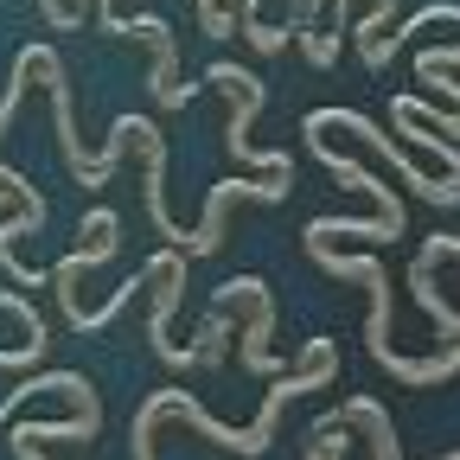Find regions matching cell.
Masks as SVG:
<instances>
[{"label":"cell","instance_id":"cell-18","mask_svg":"<svg viewBox=\"0 0 460 460\" xmlns=\"http://www.w3.org/2000/svg\"><path fill=\"white\" fill-rule=\"evenodd\" d=\"M441 256H460V237H441V230H435V237L422 243V256H416V262H429V269H435Z\"/></svg>","mask_w":460,"mask_h":460},{"label":"cell","instance_id":"cell-10","mask_svg":"<svg viewBox=\"0 0 460 460\" xmlns=\"http://www.w3.org/2000/svg\"><path fill=\"white\" fill-rule=\"evenodd\" d=\"M390 122H396L402 135H410L416 147H429V154H441V166H447V172H454V180H460V147H454V141H441L435 128H422V122H416V115H410V102H402V96L390 102Z\"/></svg>","mask_w":460,"mask_h":460},{"label":"cell","instance_id":"cell-11","mask_svg":"<svg viewBox=\"0 0 460 460\" xmlns=\"http://www.w3.org/2000/svg\"><path fill=\"white\" fill-rule=\"evenodd\" d=\"M237 26H243V39L262 51V58H275V51H288V26H262V0H237Z\"/></svg>","mask_w":460,"mask_h":460},{"label":"cell","instance_id":"cell-1","mask_svg":"<svg viewBox=\"0 0 460 460\" xmlns=\"http://www.w3.org/2000/svg\"><path fill=\"white\" fill-rule=\"evenodd\" d=\"M301 358H307V371L301 377H281V384H269V396H262V410H256V422L250 429H224L211 410H199L192 402V390H147L141 396V410H135V422H128V454L135 460H154V422L160 416H180L186 429H199L205 441H217V447H230V454H269V441H275V422H281V410H288V396H301V390H326L332 377H339V358H332V339H307L301 345Z\"/></svg>","mask_w":460,"mask_h":460},{"label":"cell","instance_id":"cell-12","mask_svg":"<svg viewBox=\"0 0 460 460\" xmlns=\"http://www.w3.org/2000/svg\"><path fill=\"white\" fill-rule=\"evenodd\" d=\"M345 447H352V429L345 422H314V447H307V460H345Z\"/></svg>","mask_w":460,"mask_h":460},{"label":"cell","instance_id":"cell-20","mask_svg":"<svg viewBox=\"0 0 460 460\" xmlns=\"http://www.w3.org/2000/svg\"><path fill=\"white\" fill-rule=\"evenodd\" d=\"M84 7H96V0H77V13H84Z\"/></svg>","mask_w":460,"mask_h":460},{"label":"cell","instance_id":"cell-13","mask_svg":"<svg viewBox=\"0 0 460 460\" xmlns=\"http://www.w3.org/2000/svg\"><path fill=\"white\" fill-rule=\"evenodd\" d=\"M224 339H230V314L211 307L205 326H199V358H205V365H224Z\"/></svg>","mask_w":460,"mask_h":460},{"label":"cell","instance_id":"cell-2","mask_svg":"<svg viewBox=\"0 0 460 460\" xmlns=\"http://www.w3.org/2000/svg\"><path fill=\"white\" fill-rule=\"evenodd\" d=\"M314 262L326 269V275H339V281H365L371 288V320H365V345H371V358L396 377V384H441V377H454L460 371V345H441V358H402L396 345H390V275L377 269V256H339L332 243L326 250H314Z\"/></svg>","mask_w":460,"mask_h":460},{"label":"cell","instance_id":"cell-7","mask_svg":"<svg viewBox=\"0 0 460 460\" xmlns=\"http://www.w3.org/2000/svg\"><path fill=\"white\" fill-rule=\"evenodd\" d=\"M26 58H32V71H39V77H45V90H51V122H58V147H65V166L77 172V186H84L90 172H96V154H84V141H77L65 65H58V51H51V45H26Z\"/></svg>","mask_w":460,"mask_h":460},{"label":"cell","instance_id":"cell-9","mask_svg":"<svg viewBox=\"0 0 460 460\" xmlns=\"http://www.w3.org/2000/svg\"><path fill=\"white\" fill-rule=\"evenodd\" d=\"M326 422H345V429H365V435H371V460H402V441H396L390 416L377 410L371 396H352V402H345V410H332ZM441 460H460V454H441Z\"/></svg>","mask_w":460,"mask_h":460},{"label":"cell","instance_id":"cell-19","mask_svg":"<svg viewBox=\"0 0 460 460\" xmlns=\"http://www.w3.org/2000/svg\"><path fill=\"white\" fill-rule=\"evenodd\" d=\"M314 13H320V0H295V13H288V32H314Z\"/></svg>","mask_w":460,"mask_h":460},{"label":"cell","instance_id":"cell-15","mask_svg":"<svg viewBox=\"0 0 460 460\" xmlns=\"http://www.w3.org/2000/svg\"><path fill=\"white\" fill-rule=\"evenodd\" d=\"M295 45H301L307 65H320V71H326V65H339V39H332V32H301Z\"/></svg>","mask_w":460,"mask_h":460},{"label":"cell","instance_id":"cell-3","mask_svg":"<svg viewBox=\"0 0 460 460\" xmlns=\"http://www.w3.org/2000/svg\"><path fill=\"white\" fill-rule=\"evenodd\" d=\"M205 84H217V90L230 96V128H224L230 160H237V166H262L269 180H275V172H295V154H288V147H250V122H256V109H262V77H256V71H243V65H211Z\"/></svg>","mask_w":460,"mask_h":460},{"label":"cell","instance_id":"cell-16","mask_svg":"<svg viewBox=\"0 0 460 460\" xmlns=\"http://www.w3.org/2000/svg\"><path fill=\"white\" fill-rule=\"evenodd\" d=\"M39 20H45L51 32H77V26H84V13L65 7V0H39Z\"/></svg>","mask_w":460,"mask_h":460},{"label":"cell","instance_id":"cell-8","mask_svg":"<svg viewBox=\"0 0 460 460\" xmlns=\"http://www.w3.org/2000/svg\"><path fill=\"white\" fill-rule=\"evenodd\" d=\"M180 288H186V250H172V262H166V281H160V295H154L147 339H154L160 365H172V371H199V365H205V358H199V345H172V339H166V320H172V307H180Z\"/></svg>","mask_w":460,"mask_h":460},{"label":"cell","instance_id":"cell-17","mask_svg":"<svg viewBox=\"0 0 460 460\" xmlns=\"http://www.w3.org/2000/svg\"><path fill=\"white\" fill-rule=\"evenodd\" d=\"M416 71H460V45H441V51H422Z\"/></svg>","mask_w":460,"mask_h":460},{"label":"cell","instance_id":"cell-4","mask_svg":"<svg viewBox=\"0 0 460 460\" xmlns=\"http://www.w3.org/2000/svg\"><path fill=\"white\" fill-rule=\"evenodd\" d=\"M301 128H307V135H326V128H345V135H358L365 147L390 154V166H396L402 180H410V186L429 199V205H460V180H454V172H441V180H435V172H422V166H416L410 154H402V147H396V141H390V135L371 122V115H358V109H314Z\"/></svg>","mask_w":460,"mask_h":460},{"label":"cell","instance_id":"cell-14","mask_svg":"<svg viewBox=\"0 0 460 460\" xmlns=\"http://www.w3.org/2000/svg\"><path fill=\"white\" fill-rule=\"evenodd\" d=\"M26 77H32V58L20 51V58H13L7 90H0V135H7V128H13V115H20V90H26Z\"/></svg>","mask_w":460,"mask_h":460},{"label":"cell","instance_id":"cell-5","mask_svg":"<svg viewBox=\"0 0 460 460\" xmlns=\"http://www.w3.org/2000/svg\"><path fill=\"white\" fill-rule=\"evenodd\" d=\"M250 307V326H243V352H237V365L250 371V377H269V371H281V358L269 352V332H275V295H269V281L262 275H230V281H217L211 288V307Z\"/></svg>","mask_w":460,"mask_h":460},{"label":"cell","instance_id":"cell-6","mask_svg":"<svg viewBox=\"0 0 460 460\" xmlns=\"http://www.w3.org/2000/svg\"><path fill=\"white\" fill-rule=\"evenodd\" d=\"M288 192H295V172H275V180H217L211 199H205V217H199V230H192V243H186V256H211V250L224 243V211H230V199L281 205Z\"/></svg>","mask_w":460,"mask_h":460}]
</instances>
